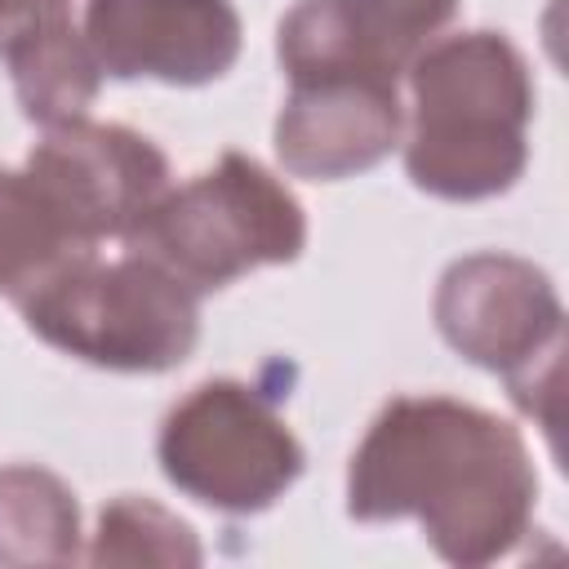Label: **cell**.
Masks as SVG:
<instances>
[{"mask_svg": "<svg viewBox=\"0 0 569 569\" xmlns=\"http://www.w3.org/2000/svg\"><path fill=\"white\" fill-rule=\"evenodd\" d=\"M538 471L525 436L453 396H396L369 422L347 471L356 520L413 516L440 560L480 569L533 533Z\"/></svg>", "mask_w": 569, "mask_h": 569, "instance_id": "6da1fadb", "label": "cell"}, {"mask_svg": "<svg viewBox=\"0 0 569 569\" xmlns=\"http://www.w3.org/2000/svg\"><path fill=\"white\" fill-rule=\"evenodd\" d=\"M413 124L405 169L440 200H489L529 164L533 80L520 49L498 31L436 36L409 62Z\"/></svg>", "mask_w": 569, "mask_h": 569, "instance_id": "7a4b0ae2", "label": "cell"}, {"mask_svg": "<svg viewBox=\"0 0 569 569\" xmlns=\"http://www.w3.org/2000/svg\"><path fill=\"white\" fill-rule=\"evenodd\" d=\"M18 311L49 347L116 373H164L200 338V293L138 249L111 262L98 253L71 262Z\"/></svg>", "mask_w": 569, "mask_h": 569, "instance_id": "3957f363", "label": "cell"}, {"mask_svg": "<svg viewBox=\"0 0 569 569\" xmlns=\"http://www.w3.org/2000/svg\"><path fill=\"white\" fill-rule=\"evenodd\" d=\"M302 244L307 218L298 196L240 151L169 187L124 240V249L156 258L191 293L222 289L271 262H293Z\"/></svg>", "mask_w": 569, "mask_h": 569, "instance_id": "277c9868", "label": "cell"}, {"mask_svg": "<svg viewBox=\"0 0 569 569\" xmlns=\"http://www.w3.org/2000/svg\"><path fill=\"white\" fill-rule=\"evenodd\" d=\"M436 325L471 365L498 373L511 400L538 418L556 445L560 373H565V307L547 271L511 253L458 258L436 289Z\"/></svg>", "mask_w": 569, "mask_h": 569, "instance_id": "5b68a950", "label": "cell"}, {"mask_svg": "<svg viewBox=\"0 0 569 569\" xmlns=\"http://www.w3.org/2000/svg\"><path fill=\"white\" fill-rule=\"evenodd\" d=\"M156 453L169 485L227 516L267 511L302 476L298 436L236 378L191 387L164 413Z\"/></svg>", "mask_w": 569, "mask_h": 569, "instance_id": "8992f818", "label": "cell"}, {"mask_svg": "<svg viewBox=\"0 0 569 569\" xmlns=\"http://www.w3.org/2000/svg\"><path fill=\"white\" fill-rule=\"evenodd\" d=\"M27 169L53 191L76 236L93 249L102 240H129L169 191V160L151 138L84 116L49 124L27 156Z\"/></svg>", "mask_w": 569, "mask_h": 569, "instance_id": "52a82bcc", "label": "cell"}, {"mask_svg": "<svg viewBox=\"0 0 569 569\" xmlns=\"http://www.w3.org/2000/svg\"><path fill=\"white\" fill-rule=\"evenodd\" d=\"M80 36L111 80L209 84L240 58L231 0H89Z\"/></svg>", "mask_w": 569, "mask_h": 569, "instance_id": "ba28073f", "label": "cell"}, {"mask_svg": "<svg viewBox=\"0 0 569 569\" xmlns=\"http://www.w3.org/2000/svg\"><path fill=\"white\" fill-rule=\"evenodd\" d=\"M458 0H298L280 18L276 53L289 80H391L440 36Z\"/></svg>", "mask_w": 569, "mask_h": 569, "instance_id": "9c48e42d", "label": "cell"}, {"mask_svg": "<svg viewBox=\"0 0 569 569\" xmlns=\"http://www.w3.org/2000/svg\"><path fill=\"white\" fill-rule=\"evenodd\" d=\"M400 129L405 107L391 80H289L276 120V156L293 178L333 182L373 169L400 142Z\"/></svg>", "mask_w": 569, "mask_h": 569, "instance_id": "30bf717a", "label": "cell"}, {"mask_svg": "<svg viewBox=\"0 0 569 569\" xmlns=\"http://www.w3.org/2000/svg\"><path fill=\"white\" fill-rule=\"evenodd\" d=\"M0 58L22 116L44 129L80 120L98 98L102 71L71 22V0H0Z\"/></svg>", "mask_w": 569, "mask_h": 569, "instance_id": "8fae6325", "label": "cell"}, {"mask_svg": "<svg viewBox=\"0 0 569 569\" xmlns=\"http://www.w3.org/2000/svg\"><path fill=\"white\" fill-rule=\"evenodd\" d=\"M98 253L76 236L49 187L22 164H0V293L22 302L71 262Z\"/></svg>", "mask_w": 569, "mask_h": 569, "instance_id": "7c38bea8", "label": "cell"}, {"mask_svg": "<svg viewBox=\"0 0 569 569\" xmlns=\"http://www.w3.org/2000/svg\"><path fill=\"white\" fill-rule=\"evenodd\" d=\"M76 556L71 489L40 467H0V565H71Z\"/></svg>", "mask_w": 569, "mask_h": 569, "instance_id": "4fadbf2b", "label": "cell"}, {"mask_svg": "<svg viewBox=\"0 0 569 569\" xmlns=\"http://www.w3.org/2000/svg\"><path fill=\"white\" fill-rule=\"evenodd\" d=\"M89 560L93 565H196L200 547L178 516H169L151 498L124 493L102 507L98 542Z\"/></svg>", "mask_w": 569, "mask_h": 569, "instance_id": "5bb4252c", "label": "cell"}]
</instances>
